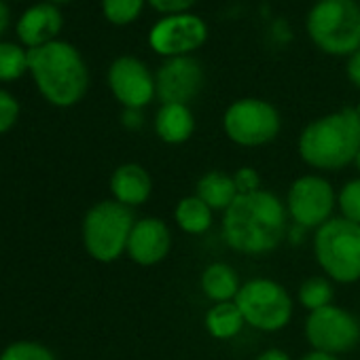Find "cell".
<instances>
[{"label":"cell","mask_w":360,"mask_h":360,"mask_svg":"<svg viewBox=\"0 0 360 360\" xmlns=\"http://www.w3.org/2000/svg\"><path fill=\"white\" fill-rule=\"evenodd\" d=\"M288 233V210L274 193L259 189L238 195L223 212V238L242 255H265Z\"/></svg>","instance_id":"1"},{"label":"cell","mask_w":360,"mask_h":360,"mask_svg":"<svg viewBox=\"0 0 360 360\" xmlns=\"http://www.w3.org/2000/svg\"><path fill=\"white\" fill-rule=\"evenodd\" d=\"M358 150L360 117L349 106L311 121L299 136V155L316 169H341L356 161Z\"/></svg>","instance_id":"2"},{"label":"cell","mask_w":360,"mask_h":360,"mask_svg":"<svg viewBox=\"0 0 360 360\" xmlns=\"http://www.w3.org/2000/svg\"><path fill=\"white\" fill-rule=\"evenodd\" d=\"M28 68L41 94L56 106H72L87 91V66L70 43L51 41L28 49Z\"/></svg>","instance_id":"3"},{"label":"cell","mask_w":360,"mask_h":360,"mask_svg":"<svg viewBox=\"0 0 360 360\" xmlns=\"http://www.w3.org/2000/svg\"><path fill=\"white\" fill-rule=\"evenodd\" d=\"M307 34L328 56L360 49V5L356 0H318L307 15Z\"/></svg>","instance_id":"4"},{"label":"cell","mask_w":360,"mask_h":360,"mask_svg":"<svg viewBox=\"0 0 360 360\" xmlns=\"http://www.w3.org/2000/svg\"><path fill=\"white\" fill-rule=\"evenodd\" d=\"M314 255L322 271L341 284L360 280V225L343 217L316 229Z\"/></svg>","instance_id":"5"},{"label":"cell","mask_w":360,"mask_h":360,"mask_svg":"<svg viewBox=\"0 0 360 360\" xmlns=\"http://www.w3.org/2000/svg\"><path fill=\"white\" fill-rule=\"evenodd\" d=\"M136 225L131 208L119 202L96 204L83 223V240L87 252L102 263L117 261L125 250Z\"/></svg>","instance_id":"6"},{"label":"cell","mask_w":360,"mask_h":360,"mask_svg":"<svg viewBox=\"0 0 360 360\" xmlns=\"http://www.w3.org/2000/svg\"><path fill=\"white\" fill-rule=\"evenodd\" d=\"M236 305L240 307L244 322L263 333L282 330L292 318V299L288 290L269 278H255L242 284Z\"/></svg>","instance_id":"7"},{"label":"cell","mask_w":360,"mask_h":360,"mask_svg":"<svg viewBox=\"0 0 360 360\" xmlns=\"http://www.w3.org/2000/svg\"><path fill=\"white\" fill-rule=\"evenodd\" d=\"M282 121L274 104L257 98H244L233 102L223 117V129L227 138L240 146H263L276 140Z\"/></svg>","instance_id":"8"},{"label":"cell","mask_w":360,"mask_h":360,"mask_svg":"<svg viewBox=\"0 0 360 360\" xmlns=\"http://www.w3.org/2000/svg\"><path fill=\"white\" fill-rule=\"evenodd\" d=\"M305 337L314 352L339 356L358 345L360 322L347 309L330 303L326 307L309 311L305 320Z\"/></svg>","instance_id":"9"},{"label":"cell","mask_w":360,"mask_h":360,"mask_svg":"<svg viewBox=\"0 0 360 360\" xmlns=\"http://www.w3.org/2000/svg\"><path fill=\"white\" fill-rule=\"evenodd\" d=\"M337 198L328 180L316 174H307L297 178L286 200V210L295 225L303 229H318L335 210Z\"/></svg>","instance_id":"10"},{"label":"cell","mask_w":360,"mask_h":360,"mask_svg":"<svg viewBox=\"0 0 360 360\" xmlns=\"http://www.w3.org/2000/svg\"><path fill=\"white\" fill-rule=\"evenodd\" d=\"M208 39V26L200 15L193 13H178L165 15L159 20L148 34V43L155 53L163 58H180L189 56L200 49Z\"/></svg>","instance_id":"11"},{"label":"cell","mask_w":360,"mask_h":360,"mask_svg":"<svg viewBox=\"0 0 360 360\" xmlns=\"http://www.w3.org/2000/svg\"><path fill=\"white\" fill-rule=\"evenodd\" d=\"M204 87V68L191 56L169 58L155 75V89L161 104H189Z\"/></svg>","instance_id":"12"},{"label":"cell","mask_w":360,"mask_h":360,"mask_svg":"<svg viewBox=\"0 0 360 360\" xmlns=\"http://www.w3.org/2000/svg\"><path fill=\"white\" fill-rule=\"evenodd\" d=\"M108 85L125 108L140 110L157 96L155 77L138 58L131 56H121L112 62L108 70Z\"/></svg>","instance_id":"13"},{"label":"cell","mask_w":360,"mask_h":360,"mask_svg":"<svg viewBox=\"0 0 360 360\" xmlns=\"http://www.w3.org/2000/svg\"><path fill=\"white\" fill-rule=\"evenodd\" d=\"M172 248V233L169 227L161 219H140L136 221L129 242H127V255L138 265L150 267L161 263Z\"/></svg>","instance_id":"14"},{"label":"cell","mask_w":360,"mask_h":360,"mask_svg":"<svg viewBox=\"0 0 360 360\" xmlns=\"http://www.w3.org/2000/svg\"><path fill=\"white\" fill-rule=\"evenodd\" d=\"M62 24H64V18L56 5L51 3L34 5L18 22V37L30 49L41 47L53 41V37L62 30Z\"/></svg>","instance_id":"15"},{"label":"cell","mask_w":360,"mask_h":360,"mask_svg":"<svg viewBox=\"0 0 360 360\" xmlns=\"http://www.w3.org/2000/svg\"><path fill=\"white\" fill-rule=\"evenodd\" d=\"M110 191L115 195V202L131 208L140 206L150 198L153 180L148 172L138 163H125L119 165L110 178Z\"/></svg>","instance_id":"16"},{"label":"cell","mask_w":360,"mask_h":360,"mask_svg":"<svg viewBox=\"0 0 360 360\" xmlns=\"http://www.w3.org/2000/svg\"><path fill=\"white\" fill-rule=\"evenodd\" d=\"M195 119L185 104H161L155 117V131L165 144H183L193 136Z\"/></svg>","instance_id":"17"},{"label":"cell","mask_w":360,"mask_h":360,"mask_svg":"<svg viewBox=\"0 0 360 360\" xmlns=\"http://www.w3.org/2000/svg\"><path fill=\"white\" fill-rule=\"evenodd\" d=\"M195 195H198L212 212H225V210L236 202V198H238L240 193H238V187H236L233 176H229V174H225V172H219V169H212V172L204 174V176L198 180Z\"/></svg>","instance_id":"18"},{"label":"cell","mask_w":360,"mask_h":360,"mask_svg":"<svg viewBox=\"0 0 360 360\" xmlns=\"http://www.w3.org/2000/svg\"><path fill=\"white\" fill-rule=\"evenodd\" d=\"M240 288L238 274L227 263H212L202 274V290L214 303L236 301Z\"/></svg>","instance_id":"19"},{"label":"cell","mask_w":360,"mask_h":360,"mask_svg":"<svg viewBox=\"0 0 360 360\" xmlns=\"http://www.w3.org/2000/svg\"><path fill=\"white\" fill-rule=\"evenodd\" d=\"M206 328L214 339H231L236 337L242 328H244V316L240 311V307L236 305V301H227V303H214L208 311H206Z\"/></svg>","instance_id":"20"},{"label":"cell","mask_w":360,"mask_h":360,"mask_svg":"<svg viewBox=\"0 0 360 360\" xmlns=\"http://www.w3.org/2000/svg\"><path fill=\"white\" fill-rule=\"evenodd\" d=\"M174 219H176L180 229H183L185 233H191V236L206 233L212 227V210L198 195L180 200L176 206Z\"/></svg>","instance_id":"21"},{"label":"cell","mask_w":360,"mask_h":360,"mask_svg":"<svg viewBox=\"0 0 360 360\" xmlns=\"http://www.w3.org/2000/svg\"><path fill=\"white\" fill-rule=\"evenodd\" d=\"M299 301L307 311H316L333 303V286L326 278H307L299 286Z\"/></svg>","instance_id":"22"},{"label":"cell","mask_w":360,"mask_h":360,"mask_svg":"<svg viewBox=\"0 0 360 360\" xmlns=\"http://www.w3.org/2000/svg\"><path fill=\"white\" fill-rule=\"evenodd\" d=\"M28 70V51L13 43H0V81H15Z\"/></svg>","instance_id":"23"},{"label":"cell","mask_w":360,"mask_h":360,"mask_svg":"<svg viewBox=\"0 0 360 360\" xmlns=\"http://www.w3.org/2000/svg\"><path fill=\"white\" fill-rule=\"evenodd\" d=\"M144 7V0H102V11L115 26L131 24Z\"/></svg>","instance_id":"24"},{"label":"cell","mask_w":360,"mask_h":360,"mask_svg":"<svg viewBox=\"0 0 360 360\" xmlns=\"http://www.w3.org/2000/svg\"><path fill=\"white\" fill-rule=\"evenodd\" d=\"M337 204L343 219L360 225V178H354L343 185L341 193L337 195Z\"/></svg>","instance_id":"25"},{"label":"cell","mask_w":360,"mask_h":360,"mask_svg":"<svg viewBox=\"0 0 360 360\" xmlns=\"http://www.w3.org/2000/svg\"><path fill=\"white\" fill-rule=\"evenodd\" d=\"M0 360H56V358L45 345L20 341V343H13L11 347H7L5 354L0 356Z\"/></svg>","instance_id":"26"},{"label":"cell","mask_w":360,"mask_h":360,"mask_svg":"<svg viewBox=\"0 0 360 360\" xmlns=\"http://www.w3.org/2000/svg\"><path fill=\"white\" fill-rule=\"evenodd\" d=\"M18 115H20V104L18 100L0 89V134H5L7 129L13 127V123L18 121Z\"/></svg>","instance_id":"27"},{"label":"cell","mask_w":360,"mask_h":360,"mask_svg":"<svg viewBox=\"0 0 360 360\" xmlns=\"http://www.w3.org/2000/svg\"><path fill=\"white\" fill-rule=\"evenodd\" d=\"M233 180H236V187H238V193L240 195L255 193V191L261 189V176L257 174L255 167H240L233 174Z\"/></svg>","instance_id":"28"},{"label":"cell","mask_w":360,"mask_h":360,"mask_svg":"<svg viewBox=\"0 0 360 360\" xmlns=\"http://www.w3.org/2000/svg\"><path fill=\"white\" fill-rule=\"evenodd\" d=\"M146 3L163 15H178V13H187L198 0H146Z\"/></svg>","instance_id":"29"},{"label":"cell","mask_w":360,"mask_h":360,"mask_svg":"<svg viewBox=\"0 0 360 360\" xmlns=\"http://www.w3.org/2000/svg\"><path fill=\"white\" fill-rule=\"evenodd\" d=\"M347 79L352 81V85H356L360 89V49L356 53H352L347 60Z\"/></svg>","instance_id":"30"},{"label":"cell","mask_w":360,"mask_h":360,"mask_svg":"<svg viewBox=\"0 0 360 360\" xmlns=\"http://www.w3.org/2000/svg\"><path fill=\"white\" fill-rule=\"evenodd\" d=\"M142 121H144V117L138 108H125V112H123V125L125 127L138 129V127H142Z\"/></svg>","instance_id":"31"},{"label":"cell","mask_w":360,"mask_h":360,"mask_svg":"<svg viewBox=\"0 0 360 360\" xmlns=\"http://www.w3.org/2000/svg\"><path fill=\"white\" fill-rule=\"evenodd\" d=\"M257 360H290V356L286 352H282V349L271 347V349H265L263 354H259Z\"/></svg>","instance_id":"32"},{"label":"cell","mask_w":360,"mask_h":360,"mask_svg":"<svg viewBox=\"0 0 360 360\" xmlns=\"http://www.w3.org/2000/svg\"><path fill=\"white\" fill-rule=\"evenodd\" d=\"M301 360H341V358L339 356H333V354H324V352H309Z\"/></svg>","instance_id":"33"},{"label":"cell","mask_w":360,"mask_h":360,"mask_svg":"<svg viewBox=\"0 0 360 360\" xmlns=\"http://www.w3.org/2000/svg\"><path fill=\"white\" fill-rule=\"evenodd\" d=\"M9 26V9H7V5L0 0V34L5 32V28Z\"/></svg>","instance_id":"34"},{"label":"cell","mask_w":360,"mask_h":360,"mask_svg":"<svg viewBox=\"0 0 360 360\" xmlns=\"http://www.w3.org/2000/svg\"><path fill=\"white\" fill-rule=\"evenodd\" d=\"M354 163H356V167H358V172H360V150H358V155H356V161H354Z\"/></svg>","instance_id":"35"},{"label":"cell","mask_w":360,"mask_h":360,"mask_svg":"<svg viewBox=\"0 0 360 360\" xmlns=\"http://www.w3.org/2000/svg\"><path fill=\"white\" fill-rule=\"evenodd\" d=\"M49 3H66V0H49Z\"/></svg>","instance_id":"36"},{"label":"cell","mask_w":360,"mask_h":360,"mask_svg":"<svg viewBox=\"0 0 360 360\" xmlns=\"http://www.w3.org/2000/svg\"><path fill=\"white\" fill-rule=\"evenodd\" d=\"M356 112H358V117H360V104H358V108H356Z\"/></svg>","instance_id":"37"}]
</instances>
